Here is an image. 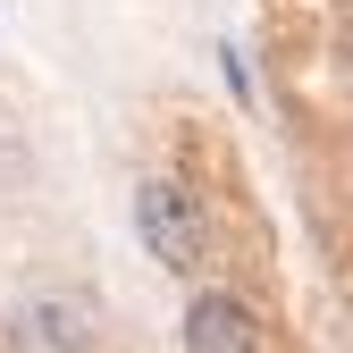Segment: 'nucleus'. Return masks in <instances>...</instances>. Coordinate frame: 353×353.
<instances>
[{"mask_svg":"<svg viewBox=\"0 0 353 353\" xmlns=\"http://www.w3.org/2000/svg\"><path fill=\"white\" fill-rule=\"evenodd\" d=\"M176 345H185V353H261V320H252L244 294L202 286L185 303V320H176Z\"/></svg>","mask_w":353,"mask_h":353,"instance_id":"nucleus-2","label":"nucleus"},{"mask_svg":"<svg viewBox=\"0 0 353 353\" xmlns=\"http://www.w3.org/2000/svg\"><path fill=\"white\" fill-rule=\"evenodd\" d=\"M135 228H143V252L160 261L168 278H194L202 252H210V219L194 202L185 176H143L135 185Z\"/></svg>","mask_w":353,"mask_h":353,"instance_id":"nucleus-1","label":"nucleus"},{"mask_svg":"<svg viewBox=\"0 0 353 353\" xmlns=\"http://www.w3.org/2000/svg\"><path fill=\"white\" fill-rule=\"evenodd\" d=\"M9 345L17 353H93V312L76 294H34L9 328Z\"/></svg>","mask_w":353,"mask_h":353,"instance_id":"nucleus-3","label":"nucleus"}]
</instances>
